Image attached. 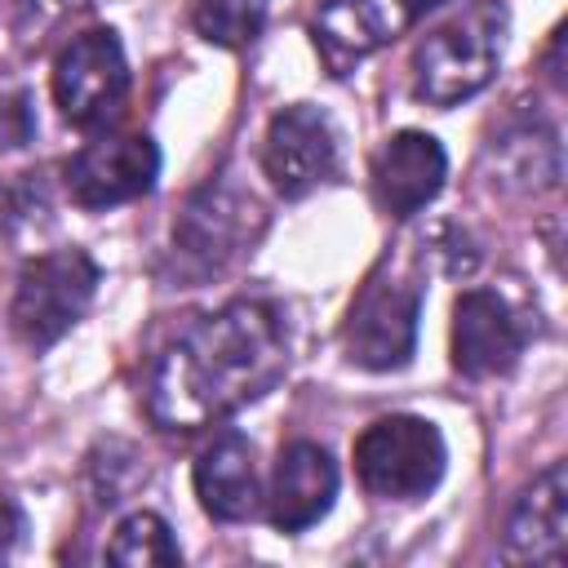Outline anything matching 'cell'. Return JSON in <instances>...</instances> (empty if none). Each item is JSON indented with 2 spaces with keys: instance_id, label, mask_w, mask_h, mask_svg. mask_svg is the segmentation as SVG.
Returning <instances> with one entry per match:
<instances>
[{
  "instance_id": "cell-1",
  "label": "cell",
  "mask_w": 568,
  "mask_h": 568,
  "mask_svg": "<svg viewBox=\"0 0 568 568\" xmlns=\"http://www.w3.org/2000/svg\"><path fill=\"white\" fill-rule=\"evenodd\" d=\"M284 373V311L271 297H231L160 346L142 377V413L164 435H195L271 395Z\"/></svg>"
},
{
  "instance_id": "cell-2",
  "label": "cell",
  "mask_w": 568,
  "mask_h": 568,
  "mask_svg": "<svg viewBox=\"0 0 568 568\" xmlns=\"http://www.w3.org/2000/svg\"><path fill=\"white\" fill-rule=\"evenodd\" d=\"M510 13L501 0H475L435 31H426L413 49V98L426 106H457L493 84L506 49Z\"/></svg>"
},
{
  "instance_id": "cell-3",
  "label": "cell",
  "mask_w": 568,
  "mask_h": 568,
  "mask_svg": "<svg viewBox=\"0 0 568 568\" xmlns=\"http://www.w3.org/2000/svg\"><path fill=\"white\" fill-rule=\"evenodd\" d=\"M262 231H266V209L231 169L204 178L173 217L178 275L191 284L222 275L235 257H244L257 244Z\"/></svg>"
},
{
  "instance_id": "cell-4",
  "label": "cell",
  "mask_w": 568,
  "mask_h": 568,
  "mask_svg": "<svg viewBox=\"0 0 568 568\" xmlns=\"http://www.w3.org/2000/svg\"><path fill=\"white\" fill-rule=\"evenodd\" d=\"M426 284L413 266L390 262V253L364 275L359 293L351 297L342 324V351L364 373H395L417 351Z\"/></svg>"
},
{
  "instance_id": "cell-5",
  "label": "cell",
  "mask_w": 568,
  "mask_h": 568,
  "mask_svg": "<svg viewBox=\"0 0 568 568\" xmlns=\"http://www.w3.org/2000/svg\"><path fill=\"white\" fill-rule=\"evenodd\" d=\"M98 262L84 248H53L36 253L22 262L13 280V302H9V328L27 351H49L58 346L93 306L98 293Z\"/></svg>"
},
{
  "instance_id": "cell-6",
  "label": "cell",
  "mask_w": 568,
  "mask_h": 568,
  "mask_svg": "<svg viewBox=\"0 0 568 568\" xmlns=\"http://www.w3.org/2000/svg\"><path fill=\"white\" fill-rule=\"evenodd\" d=\"M444 435L417 413H386L355 435V479L377 501L426 497L444 479Z\"/></svg>"
},
{
  "instance_id": "cell-7",
  "label": "cell",
  "mask_w": 568,
  "mask_h": 568,
  "mask_svg": "<svg viewBox=\"0 0 568 568\" xmlns=\"http://www.w3.org/2000/svg\"><path fill=\"white\" fill-rule=\"evenodd\" d=\"M53 102L75 129H111L129 102V58L111 27L71 36L53 58Z\"/></svg>"
},
{
  "instance_id": "cell-8",
  "label": "cell",
  "mask_w": 568,
  "mask_h": 568,
  "mask_svg": "<svg viewBox=\"0 0 568 568\" xmlns=\"http://www.w3.org/2000/svg\"><path fill=\"white\" fill-rule=\"evenodd\" d=\"M444 0H315L311 44L328 75H351L364 58L413 31Z\"/></svg>"
},
{
  "instance_id": "cell-9",
  "label": "cell",
  "mask_w": 568,
  "mask_h": 568,
  "mask_svg": "<svg viewBox=\"0 0 568 568\" xmlns=\"http://www.w3.org/2000/svg\"><path fill=\"white\" fill-rule=\"evenodd\" d=\"M155 178H160V146L151 133H138V129L129 133L106 129L62 164V186L71 204L89 213L120 209V204L151 195Z\"/></svg>"
},
{
  "instance_id": "cell-10",
  "label": "cell",
  "mask_w": 568,
  "mask_h": 568,
  "mask_svg": "<svg viewBox=\"0 0 568 568\" xmlns=\"http://www.w3.org/2000/svg\"><path fill=\"white\" fill-rule=\"evenodd\" d=\"M262 173L275 195L306 200L337 173V133L311 102H288L271 115L262 138Z\"/></svg>"
},
{
  "instance_id": "cell-11",
  "label": "cell",
  "mask_w": 568,
  "mask_h": 568,
  "mask_svg": "<svg viewBox=\"0 0 568 568\" xmlns=\"http://www.w3.org/2000/svg\"><path fill=\"white\" fill-rule=\"evenodd\" d=\"M528 346V328L497 288H466L453 302V368L470 382L506 377Z\"/></svg>"
},
{
  "instance_id": "cell-12",
  "label": "cell",
  "mask_w": 568,
  "mask_h": 568,
  "mask_svg": "<svg viewBox=\"0 0 568 568\" xmlns=\"http://www.w3.org/2000/svg\"><path fill=\"white\" fill-rule=\"evenodd\" d=\"M368 178H373L377 209L395 222H408L444 191L448 155H444L439 138H430L422 129H399L377 146Z\"/></svg>"
},
{
  "instance_id": "cell-13",
  "label": "cell",
  "mask_w": 568,
  "mask_h": 568,
  "mask_svg": "<svg viewBox=\"0 0 568 568\" xmlns=\"http://www.w3.org/2000/svg\"><path fill=\"white\" fill-rule=\"evenodd\" d=\"M337 501V462L315 439H288L266 488V519L275 532H306Z\"/></svg>"
},
{
  "instance_id": "cell-14",
  "label": "cell",
  "mask_w": 568,
  "mask_h": 568,
  "mask_svg": "<svg viewBox=\"0 0 568 568\" xmlns=\"http://www.w3.org/2000/svg\"><path fill=\"white\" fill-rule=\"evenodd\" d=\"M564 541H568V466L550 462L510 501L506 528H501V559L559 568Z\"/></svg>"
},
{
  "instance_id": "cell-15",
  "label": "cell",
  "mask_w": 568,
  "mask_h": 568,
  "mask_svg": "<svg viewBox=\"0 0 568 568\" xmlns=\"http://www.w3.org/2000/svg\"><path fill=\"white\" fill-rule=\"evenodd\" d=\"M191 484H195L200 510L217 524H244L262 510L253 444L240 430H222L213 444L200 448V457L191 466Z\"/></svg>"
},
{
  "instance_id": "cell-16",
  "label": "cell",
  "mask_w": 568,
  "mask_h": 568,
  "mask_svg": "<svg viewBox=\"0 0 568 568\" xmlns=\"http://www.w3.org/2000/svg\"><path fill=\"white\" fill-rule=\"evenodd\" d=\"M106 559L124 564V568H142V564H182V546L169 528L164 515L155 510H133L115 524L111 541H106Z\"/></svg>"
},
{
  "instance_id": "cell-17",
  "label": "cell",
  "mask_w": 568,
  "mask_h": 568,
  "mask_svg": "<svg viewBox=\"0 0 568 568\" xmlns=\"http://www.w3.org/2000/svg\"><path fill=\"white\" fill-rule=\"evenodd\" d=\"M271 0H195L191 27L217 49H248L266 27Z\"/></svg>"
},
{
  "instance_id": "cell-18",
  "label": "cell",
  "mask_w": 568,
  "mask_h": 568,
  "mask_svg": "<svg viewBox=\"0 0 568 568\" xmlns=\"http://www.w3.org/2000/svg\"><path fill=\"white\" fill-rule=\"evenodd\" d=\"M93 0H9V31L22 53H36L58 36L71 18H80Z\"/></svg>"
},
{
  "instance_id": "cell-19",
  "label": "cell",
  "mask_w": 568,
  "mask_h": 568,
  "mask_svg": "<svg viewBox=\"0 0 568 568\" xmlns=\"http://www.w3.org/2000/svg\"><path fill=\"white\" fill-rule=\"evenodd\" d=\"M36 138V115H31V98L27 93H9L0 98V151H18Z\"/></svg>"
},
{
  "instance_id": "cell-20",
  "label": "cell",
  "mask_w": 568,
  "mask_h": 568,
  "mask_svg": "<svg viewBox=\"0 0 568 568\" xmlns=\"http://www.w3.org/2000/svg\"><path fill=\"white\" fill-rule=\"evenodd\" d=\"M27 532V519H22V510L13 506V501H0V559L18 546V537Z\"/></svg>"
},
{
  "instance_id": "cell-21",
  "label": "cell",
  "mask_w": 568,
  "mask_h": 568,
  "mask_svg": "<svg viewBox=\"0 0 568 568\" xmlns=\"http://www.w3.org/2000/svg\"><path fill=\"white\" fill-rule=\"evenodd\" d=\"M559 44H564V36L555 31V36H550V49H546V67H550L546 75H550L555 84H564V75H559Z\"/></svg>"
}]
</instances>
